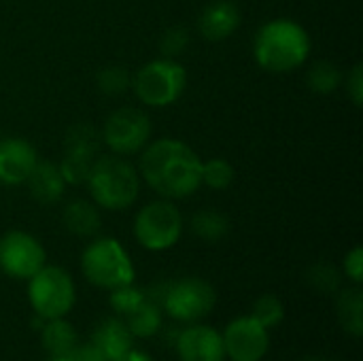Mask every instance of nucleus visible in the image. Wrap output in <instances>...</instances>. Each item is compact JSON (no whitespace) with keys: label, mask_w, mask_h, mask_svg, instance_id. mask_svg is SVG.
I'll return each mask as SVG.
<instances>
[{"label":"nucleus","mask_w":363,"mask_h":361,"mask_svg":"<svg viewBox=\"0 0 363 361\" xmlns=\"http://www.w3.org/2000/svg\"><path fill=\"white\" fill-rule=\"evenodd\" d=\"M64 226L70 234L81 236V238H89L96 236L100 230V215L98 209L87 202V200H72L66 204L64 209Z\"/></svg>","instance_id":"f3484780"},{"label":"nucleus","mask_w":363,"mask_h":361,"mask_svg":"<svg viewBox=\"0 0 363 361\" xmlns=\"http://www.w3.org/2000/svg\"><path fill=\"white\" fill-rule=\"evenodd\" d=\"M140 172L147 185L168 200L196 194L202 185V160L177 138H160L140 155Z\"/></svg>","instance_id":"f257e3e1"},{"label":"nucleus","mask_w":363,"mask_h":361,"mask_svg":"<svg viewBox=\"0 0 363 361\" xmlns=\"http://www.w3.org/2000/svg\"><path fill=\"white\" fill-rule=\"evenodd\" d=\"M221 338L225 357H230V361H262L270 349L268 330L251 315L234 319Z\"/></svg>","instance_id":"9b49d317"},{"label":"nucleus","mask_w":363,"mask_h":361,"mask_svg":"<svg viewBox=\"0 0 363 361\" xmlns=\"http://www.w3.org/2000/svg\"><path fill=\"white\" fill-rule=\"evenodd\" d=\"M85 279L100 289H115L134 283V264L128 251L115 238H96L87 245L81 257Z\"/></svg>","instance_id":"20e7f679"},{"label":"nucleus","mask_w":363,"mask_h":361,"mask_svg":"<svg viewBox=\"0 0 363 361\" xmlns=\"http://www.w3.org/2000/svg\"><path fill=\"white\" fill-rule=\"evenodd\" d=\"M191 232L204 243H217L230 232V221L217 211H200L191 217Z\"/></svg>","instance_id":"4be33fe9"},{"label":"nucleus","mask_w":363,"mask_h":361,"mask_svg":"<svg viewBox=\"0 0 363 361\" xmlns=\"http://www.w3.org/2000/svg\"><path fill=\"white\" fill-rule=\"evenodd\" d=\"M132 79L123 66H108L98 72V87L106 96H117L123 94L130 87Z\"/></svg>","instance_id":"cd10ccee"},{"label":"nucleus","mask_w":363,"mask_h":361,"mask_svg":"<svg viewBox=\"0 0 363 361\" xmlns=\"http://www.w3.org/2000/svg\"><path fill=\"white\" fill-rule=\"evenodd\" d=\"M49 361H74V360H72V355L68 353V355H51Z\"/></svg>","instance_id":"72a5a7b5"},{"label":"nucleus","mask_w":363,"mask_h":361,"mask_svg":"<svg viewBox=\"0 0 363 361\" xmlns=\"http://www.w3.org/2000/svg\"><path fill=\"white\" fill-rule=\"evenodd\" d=\"M94 160L77 155V153H64V157L60 160V174L66 181V185H83L89 177V168H91Z\"/></svg>","instance_id":"bb28decb"},{"label":"nucleus","mask_w":363,"mask_h":361,"mask_svg":"<svg viewBox=\"0 0 363 361\" xmlns=\"http://www.w3.org/2000/svg\"><path fill=\"white\" fill-rule=\"evenodd\" d=\"M162 309L174 319L183 323H194L204 319L213 309H215V289L196 277L179 279L172 283L162 285L160 296H151Z\"/></svg>","instance_id":"0eeeda50"},{"label":"nucleus","mask_w":363,"mask_h":361,"mask_svg":"<svg viewBox=\"0 0 363 361\" xmlns=\"http://www.w3.org/2000/svg\"><path fill=\"white\" fill-rule=\"evenodd\" d=\"M345 272H347V277L355 283V285H359L363 281V249L362 247H355V249H351L349 253H347V257H345Z\"/></svg>","instance_id":"7c9ffc66"},{"label":"nucleus","mask_w":363,"mask_h":361,"mask_svg":"<svg viewBox=\"0 0 363 361\" xmlns=\"http://www.w3.org/2000/svg\"><path fill=\"white\" fill-rule=\"evenodd\" d=\"M149 138H151L149 115L134 106H123L111 113L102 130V140L117 155H134L143 151Z\"/></svg>","instance_id":"1a4fd4ad"},{"label":"nucleus","mask_w":363,"mask_h":361,"mask_svg":"<svg viewBox=\"0 0 363 361\" xmlns=\"http://www.w3.org/2000/svg\"><path fill=\"white\" fill-rule=\"evenodd\" d=\"M347 94L349 98L353 100L355 106H362L363 104V66L362 64H355L351 74L347 77Z\"/></svg>","instance_id":"2f4dec72"},{"label":"nucleus","mask_w":363,"mask_h":361,"mask_svg":"<svg viewBox=\"0 0 363 361\" xmlns=\"http://www.w3.org/2000/svg\"><path fill=\"white\" fill-rule=\"evenodd\" d=\"M308 87L317 94H332L340 87L342 83V72L336 64L321 60L317 64H313V68L308 70Z\"/></svg>","instance_id":"5701e85b"},{"label":"nucleus","mask_w":363,"mask_h":361,"mask_svg":"<svg viewBox=\"0 0 363 361\" xmlns=\"http://www.w3.org/2000/svg\"><path fill=\"white\" fill-rule=\"evenodd\" d=\"M100 134L87 126V123H77L68 130L66 138H64V153H77L89 160L98 157L100 151Z\"/></svg>","instance_id":"412c9836"},{"label":"nucleus","mask_w":363,"mask_h":361,"mask_svg":"<svg viewBox=\"0 0 363 361\" xmlns=\"http://www.w3.org/2000/svg\"><path fill=\"white\" fill-rule=\"evenodd\" d=\"M202 183L211 189H228L234 183V166L221 157L202 162Z\"/></svg>","instance_id":"b1692460"},{"label":"nucleus","mask_w":363,"mask_h":361,"mask_svg":"<svg viewBox=\"0 0 363 361\" xmlns=\"http://www.w3.org/2000/svg\"><path fill=\"white\" fill-rule=\"evenodd\" d=\"M304 361H323V360H317V357H308V360H304Z\"/></svg>","instance_id":"f704fd0d"},{"label":"nucleus","mask_w":363,"mask_h":361,"mask_svg":"<svg viewBox=\"0 0 363 361\" xmlns=\"http://www.w3.org/2000/svg\"><path fill=\"white\" fill-rule=\"evenodd\" d=\"M145 300H147V294H145L143 289L134 287V283L111 289V298H108L111 309H113L117 315H121V317L132 315Z\"/></svg>","instance_id":"393cba45"},{"label":"nucleus","mask_w":363,"mask_h":361,"mask_svg":"<svg viewBox=\"0 0 363 361\" xmlns=\"http://www.w3.org/2000/svg\"><path fill=\"white\" fill-rule=\"evenodd\" d=\"M255 62L268 72H291L311 55V36L294 19H272L264 23L253 43Z\"/></svg>","instance_id":"f03ea898"},{"label":"nucleus","mask_w":363,"mask_h":361,"mask_svg":"<svg viewBox=\"0 0 363 361\" xmlns=\"http://www.w3.org/2000/svg\"><path fill=\"white\" fill-rule=\"evenodd\" d=\"M240 26V9L232 0H213L204 6L198 28L206 40L219 43L232 36Z\"/></svg>","instance_id":"4468645a"},{"label":"nucleus","mask_w":363,"mask_h":361,"mask_svg":"<svg viewBox=\"0 0 363 361\" xmlns=\"http://www.w3.org/2000/svg\"><path fill=\"white\" fill-rule=\"evenodd\" d=\"M0 140H2V136H0Z\"/></svg>","instance_id":"c9c22d12"},{"label":"nucleus","mask_w":363,"mask_h":361,"mask_svg":"<svg viewBox=\"0 0 363 361\" xmlns=\"http://www.w3.org/2000/svg\"><path fill=\"white\" fill-rule=\"evenodd\" d=\"M128 330L132 332L134 338H151L162 330V306L147 298L132 315H128L125 319Z\"/></svg>","instance_id":"aec40b11"},{"label":"nucleus","mask_w":363,"mask_h":361,"mask_svg":"<svg viewBox=\"0 0 363 361\" xmlns=\"http://www.w3.org/2000/svg\"><path fill=\"white\" fill-rule=\"evenodd\" d=\"M91 343L100 349V353L106 357V361H115L132 349L134 336L128 330L123 319L113 317V319H104L96 328V332L91 336Z\"/></svg>","instance_id":"dca6fc26"},{"label":"nucleus","mask_w":363,"mask_h":361,"mask_svg":"<svg viewBox=\"0 0 363 361\" xmlns=\"http://www.w3.org/2000/svg\"><path fill=\"white\" fill-rule=\"evenodd\" d=\"M40 338L49 355H68L77 347V330L68 321H64V317L47 319Z\"/></svg>","instance_id":"a211bd4d"},{"label":"nucleus","mask_w":363,"mask_h":361,"mask_svg":"<svg viewBox=\"0 0 363 361\" xmlns=\"http://www.w3.org/2000/svg\"><path fill=\"white\" fill-rule=\"evenodd\" d=\"M26 181L32 198L43 206H51L64 196L66 181L62 179L60 168L53 162H36V166L32 168Z\"/></svg>","instance_id":"2eb2a0df"},{"label":"nucleus","mask_w":363,"mask_h":361,"mask_svg":"<svg viewBox=\"0 0 363 361\" xmlns=\"http://www.w3.org/2000/svg\"><path fill=\"white\" fill-rule=\"evenodd\" d=\"M308 281L315 289L323 294H332L340 287V274L332 264H317L308 272Z\"/></svg>","instance_id":"c85d7f7f"},{"label":"nucleus","mask_w":363,"mask_h":361,"mask_svg":"<svg viewBox=\"0 0 363 361\" xmlns=\"http://www.w3.org/2000/svg\"><path fill=\"white\" fill-rule=\"evenodd\" d=\"M251 317H253L255 321H259L266 330H272V328H277V326L283 321V317H285V306H283V302H281L277 296L266 294V296H262V298L255 300Z\"/></svg>","instance_id":"a878e982"},{"label":"nucleus","mask_w":363,"mask_h":361,"mask_svg":"<svg viewBox=\"0 0 363 361\" xmlns=\"http://www.w3.org/2000/svg\"><path fill=\"white\" fill-rule=\"evenodd\" d=\"M36 149L23 138L0 140V183L19 185L36 166Z\"/></svg>","instance_id":"ddd939ff"},{"label":"nucleus","mask_w":363,"mask_h":361,"mask_svg":"<svg viewBox=\"0 0 363 361\" xmlns=\"http://www.w3.org/2000/svg\"><path fill=\"white\" fill-rule=\"evenodd\" d=\"M43 245L28 232L13 230L0 238V270L13 279H32L45 266Z\"/></svg>","instance_id":"9d476101"},{"label":"nucleus","mask_w":363,"mask_h":361,"mask_svg":"<svg viewBox=\"0 0 363 361\" xmlns=\"http://www.w3.org/2000/svg\"><path fill=\"white\" fill-rule=\"evenodd\" d=\"M28 298L38 317L60 319L74 306V283L70 274L60 266H43L32 279H28Z\"/></svg>","instance_id":"423d86ee"},{"label":"nucleus","mask_w":363,"mask_h":361,"mask_svg":"<svg viewBox=\"0 0 363 361\" xmlns=\"http://www.w3.org/2000/svg\"><path fill=\"white\" fill-rule=\"evenodd\" d=\"M183 217L168 200H155L143 206L134 219V236L147 251H166L179 243Z\"/></svg>","instance_id":"6e6552de"},{"label":"nucleus","mask_w":363,"mask_h":361,"mask_svg":"<svg viewBox=\"0 0 363 361\" xmlns=\"http://www.w3.org/2000/svg\"><path fill=\"white\" fill-rule=\"evenodd\" d=\"M115 361H153L147 353H143V351H134V349H130L128 353H123L119 360Z\"/></svg>","instance_id":"473e14b6"},{"label":"nucleus","mask_w":363,"mask_h":361,"mask_svg":"<svg viewBox=\"0 0 363 361\" xmlns=\"http://www.w3.org/2000/svg\"><path fill=\"white\" fill-rule=\"evenodd\" d=\"M187 45H189V32L183 26H174L166 30L164 36L160 38V51L164 53V57H172V60L181 55Z\"/></svg>","instance_id":"c756f323"},{"label":"nucleus","mask_w":363,"mask_h":361,"mask_svg":"<svg viewBox=\"0 0 363 361\" xmlns=\"http://www.w3.org/2000/svg\"><path fill=\"white\" fill-rule=\"evenodd\" d=\"M85 183L91 200L106 211H123L132 206L140 189L138 172L117 153L96 157Z\"/></svg>","instance_id":"7ed1b4c3"},{"label":"nucleus","mask_w":363,"mask_h":361,"mask_svg":"<svg viewBox=\"0 0 363 361\" xmlns=\"http://www.w3.org/2000/svg\"><path fill=\"white\" fill-rule=\"evenodd\" d=\"M336 313H338V319L342 323V328L359 338L363 334V294L359 287H351V289H345L340 296H338V302H336Z\"/></svg>","instance_id":"6ab92c4d"},{"label":"nucleus","mask_w":363,"mask_h":361,"mask_svg":"<svg viewBox=\"0 0 363 361\" xmlns=\"http://www.w3.org/2000/svg\"><path fill=\"white\" fill-rule=\"evenodd\" d=\"M130 85L143 104L164 109L174 104L185 91L187 72L177 60L160 57L138 68Z\"/></svg>","instance_id":"39448f33"},{"label":"nucleus","mask_w":363,"mask_h":361,"mask_svg":"<svg viewBox=\"0 0 363 361\" xmlns=\"http://www.w3.org/2000/svg\"><path fill=\"white\" fill-rule=\"evenodd\" d=\"M177 355L181 361H225L223 338L215 328L191 326L177 336Z\"/></svg>","instance_id":"f8f14e48"}]
</instances>
